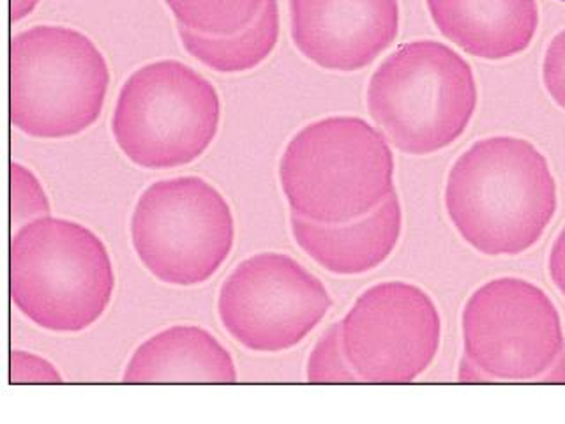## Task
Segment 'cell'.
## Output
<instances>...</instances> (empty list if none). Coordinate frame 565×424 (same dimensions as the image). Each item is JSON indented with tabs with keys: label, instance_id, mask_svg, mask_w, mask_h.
<instances>
[{
	"label": "cell",
	"instance_id": "cell-1",
	"mask_svg": "<svg viewBox=\"0 0 565 424\" xmlns=\"http://www.w3.org/2000/svg\"><path fill=\"white\" fill-rule=\"evenodd\" d=\"M446 209L458 234L477 252L520 255L537 244L555 216V179L530 141L484 138L450 168Z\"/></svg>",
	"mask_w": 565,
	"mask_h": 424
},
{
	"label": "cell",
	"instance_id": "cell-2",
	"mask_svg": "<svg viewBox=\"0 0 565 424\" xmlns=\"http://www.w3.org/2000/svg\"><path fill=\"white\" fill-rule=\"evenodd\" d=\"M114 292L110 253L88 226L44 216L11 237L9 294L18 311L44 331H85L105 315Z\"/></svg>",
	"mask_w": 565,
	"mask_h": 424
},
{
	"label": "cell",
	"instance_id": "cell-3",
	"mask_svg": "<svg viewBox=\"0 0 565 424\" xmlns=\"http://www.w3.org/2000/svg\"><path fill=\"white\" fill-rule=\"evenodd\" d=\"M291 214L315 223L366 216L394 193V156L361 117H327L300 129L279 161Z\"/></svg>",
	"mask_w": 565,
	"mask_h": 424
},
{
	"label": "cell",
	"instance_id": "cell-4",
	"mask_svg": "<svg viewBox=\"0 0 565 424\" xmlns=\"http://www.w3.org/2000/svg\"><path fill=\"white\" fill-rule=\"evenodd\" d=\"M9 115L32 138L62 140L93 128L105 108L110 70L84 32L35 25L9 46Z\"/></svg>",
	"mask_w": 565,
	"mask_h": 424
},
{
	"label": "cell",
	"instance_id": "cell-5",
	"mask_svg": "<svg viewBox=\"0 0 565 424\" xmlns=\"http://www.w3.org/2000/svg\"><path fill=\"white\" fill-rule=\"evenodd\" d=\"M472 67L437 41H412L391 53L367 85V110L406 155L452 146L476 114Z\"/></svg>",
	"mask_w": 565,
	"mask_h": 424
},
{
	"label": "cell",
	"instance_id": "cell-6",
	"mask_svg": "<svg viewBox=\"0 0 565 424\" xmlns=\"http://www.w3.org/2000/svg\"><path fill=\"white\" fill-rule=\"evenodd\" d=\"M220 123L216 87L184 62L164 59L138 67L124 82L111 132L131 163L170 170L205 155Z\"/></svg>",
	"mask_w": 565,
	"mask_h": 424
},
{
	"label": "cell",
	"instance_id": "cell-7",
	"mask_svg": "<svg viewBox=\"0 0 565 424\" xmlns=\"http://www.w3.org/2000/svg\"><path fill=\"white\" fill-rule=\"evenodd\" d=\"M129 234L138 261L156 279L196 287L228 261L235 243L234 212L202 177H173L140 194Z\"/></svg>",
	"mask_w": 565,
	"mask_h": 424
},
{
	"label": "cell",
	"instance_id": "cell-8",
	"mask_svg": "<svg viewBox=\"0 0 565 424\" xmlns=\"http://www.w3.org/2000/svg\"><path fill=\"white\" fill-rule=\"evenodd\" d=\"M461 327L477 382H565L561 315L534 283H486L467 300Z\"/></svg>",
	"mask_w": 565,
	"mask_h": 424
},
{
	"label": "cell",
	"instance_id": "cell-9",
	"mask_svg": "<svg viewBox=\"0 0 565 424\" xmlns=\"http://www.w3.org/2000/svg\"><path fill=\"white\" fill-rule=\"evenodd\" d=\"M331 306L326 285L285 253L249 256L217 292L221 326L244 349L258 353L302 343Z\"/></svg>",
	"mask_w": 565,
	"mask_h": 424
},
{
	"label": "cell",
	"instance_id": "cell-10",
	"mask_svg": "<svg viewBox=\"0 0 565 424\" xmlns=\"http://www.w3.org/2000/svg\"><path fill=\"white\" fill-rule=\"evenodd\" d=\"M441 322L431 297L412 283L362 292L341 320L344 356L366 384H411L431 367Z\"/></svg>",
	"mask_w": 565,
	"mask_h": 424
},
{
	"label": "cell",
	"instance_id": "cell-11",
	"mask_svg": "<svg viewBox=\"0 0 565 424\" xmlns=\"http://www.w3.org/2000/svg\"><path fill=\"white\" fill-rule=\"evenodd\" d=\"M288 8L296 49L327 71L370 66L399 32L397 0H288Z\"/></svg>",
	"mask_w": 565,
	"mask_h": 424
},
{
	"label": "cell",
	"instance_id": "cell-12",
	"mask_svg": "<svg viewBox=\"0 0 565 424\" xmlns=\"http://www.w3.org/2000/svg\"><path fill=\"white\" fill-rule=\"evenodd\" d=\"M297 246L327 273L359 276L376 269L396 250L403 230L402 202L394 191L380 208L349 223H315L291 214Z\"/></svg>",
	"mask_w": 565,
	"mask_h": 424
},
{
	"label": "cell",
	"instance_id": "cell-13",
	"mask_svg": "<svg viewBox=\"0 0 565 424\" xmlns=\"http://www.w3.org/2000/svg\"><path fill=\"white\" fill-rule=\"evenodd\" d=\"M124 384H235L228 350L203 327L172 326L138 344L126 364Z\"/></svg>",
	"mask_w": 565,
	"mask_h": 424
},
{
	"label": "cell",
	"instance_id": "cell-14",
	"mask_svg": "<svg viewBox=\"0 0 565 424\" xmlns=\"http://www.w3.org/2000/svg\"><path fill=\"white\" fill-rule=\"evenodd\" d=\"M428 8L447 40L486 61L525 52L539 25L535 0H428Z\"/></svg>",
	"mask_w": 565,
	"mask_h": 424
},
{
	"label": "cell",
	"instance_id": "cell-15",
	"mask_svg": "<svg viewBox=\"0 0 565 424\" xmlns=\"http://www.w3.org/2000/svg\"><path fill=\"white\" fill-rule=\"evenodd\" d=\"M182 46L191 57L223 75L246 73L270 57L279 40L278 0H269L246 31L234 35H205L179 25Z\"/></svg>",
	"mask_w": 565,
	"mask_h": 424
},
{
	"label": "cell",
	"instance_id": "cell-16",
	"mask_svg": "<svg viewBox=\"0 0 565 424\" xmlns=\"http://www.w3.org/2000/svg\"><path fill=\"white\" fill-rule=\"evenodd\" d=\"M269 0H164L179 25L205 35H234L260 17Z\"/></svg>",
	"mask_w": 565,
	"mask_h": 424
},
{
	"label": "cell",
	"instance_id": "cell-17",
	"mask_svg": "<svg viewBox=\"0 0 565 424\" xmlns=\"http://www.w3.org/2000/svg\"><path fill=\"white\" fill-rule=\"evenodd\" d=\"M306 379L311 384H361L344 356L341 322L332 324L309 353Z\"/></svg>",
	"mask_w": 565,
	"mask_h": 424
},
{
	"label": "cell",
	"instance_id": "cell-18",
	"mask_svg": "<svg viewBox=\"0 0 565 424\" xmlns=\"http://www.w3.org/2000/svg\"><path fill=\"white\" fill-rule=\"evenodd\" d=\"M11 226L22 229L38 218L50 216L49 194L31 168L22 163L11 165Z\"/></svg>",
	"mask_w": 565,
	"mask_h": 424
},
{
	"label": "cell",
	"instance_id": "cell-19",
	"mask_svg": "<svg viewBox=\"0 0 565 424\" xmlns=\"http://www.w3.org/2000/svg\"><path fill=\"white\" fill-rule=\"evenodd\" d=\"M9 384H64V379L52 362L17 349L9 358Z\"/></svg>",
	"mask_w": 565,
	"mask_h": 424
},
{
	"label": "cell",
	"instance_id": "cell-20",
	"mask_svg": "<svg viewBox=\"0 0 565 424\" xmlns=\"http://www.w3.org/2000/svg\"><path fill=\"white\" fill-rule=\"evenodd\" d=\"M543 80L553 102L565 110V31L556 34L547 46Z\"/></svg>",
	"mask_w": 565,
	"mask_h": 424
},
{
	"label": "cell",
	"instance_id": "cell-21",
	"mask_svg": "<svg viewBox=\"0 0 565 424\" xmlns=\"http://www.w3.org/2000/svg\"><path fill=\"white\" fill-rule=\"evenodd\" d=\"M547 265H550V276H552L553 283L565 297V226L553 243Z\"/></svg>",
	"mask_w": 565,
	"mask_h": 424
},
{
	"label": "cell",
	"instance_id": "cell-22",
	"mask_svg": "<svg viewBox=\"0 0 565 424\" xmlns=\"http://www.w3.org/2000/svg\"><path fill=\"white\" fill-rule=\"evenodd\" d=\"M41 0H11V22H22L23 18L40 6Z\"/></svg>",
	"mask_w": 565,
	"mask_h": 424
},
{
	"label": "cell",
	"instance_id": "cell-23",
	"mask_svg": "<svg viewBox=\"0 0 565 424\" xmlns=\"http://www.w3.org/2000/svg\"><path fill=\"white\" fill-rule=\"evenodd\" d=\"M562 2H565V0H562Z\"/></svg>",
	"mask_w": 565,
	"mask_h": 424
}]
</instances>
